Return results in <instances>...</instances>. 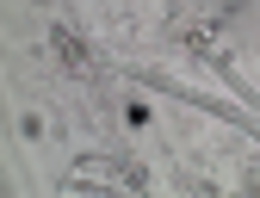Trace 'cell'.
Instances as JSON below:
<instances>
[{"mask_svg":"<svg viewBox=\"0 0 260 198\" xmlns=\"http://www.w3.org/2000/svg\"><path fill=\"white\" fill-rule=\"evenodd\" d=\"M50 44H56V56H62V62H69V69H75V75H93V50H87V44L75 38V31H69V25H56V38H50Z\"/></svg>","mask_w":260,"mask_h":198,"instance_id":"1","label":"cell"}]
</instances>
